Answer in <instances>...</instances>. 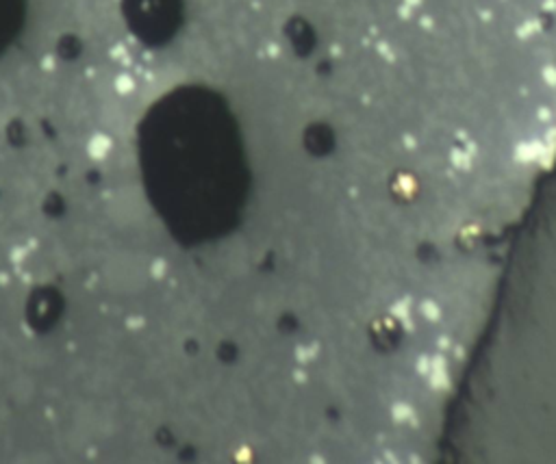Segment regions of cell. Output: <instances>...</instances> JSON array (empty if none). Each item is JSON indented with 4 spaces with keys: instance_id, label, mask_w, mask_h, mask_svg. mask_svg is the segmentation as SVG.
Wrapping results in <instances>:
<instances>
[{
    "instance_id": "obj_1",
    "label": "cell",
    "mask_w": 556,
    "mask_h": 464,
    "mask_svg": "<svg viewBox=\"0 0 556 464\" xmlns=\"http://www.w3.org/2000/svg\"><path fill=\"white\" fill-rule=\"evenodd\" d=\"M85 150H87V156H89L91 161H104L111 154V150H113V141H111L109 135L96 133V135L89 137L87 148H85Z\"/></svg>"
},
{
    "instance_id": "obj_2",
    "label": "cell",
    "mask_w": 556,
    "mask_h": 464,
    "mask_svg": "<svg viewBox=\"0 0 556 464\" xmlns=\"http://www.w3.org/2000/svg\"><path fill=\"white\" fill-rule=\"evenodd\" d=\"M9 395L11 399L20 403V406H26L33 397H35V384H33L29 377H18L16 382L9 386Z\"/></svg>"
},
{
    "instance_id": "obj_3",
    "label": "cell",
    "mask_w": 556,
    "mask_h": 464,
    "mask_svg": "<svg viewBox=\"0 0 556 464\" xmlns=\"http://www.w3.org/2000/svg\"><path fill=\"white\" fill-rule=\"evenodd\" d=\"M115 89H117V94L128 96V94H133V89H135V81H133L130 76L122 74V76L115 78Z\"/></svg>"
},
{
    "instance_id": "obj_4",
    "label": "cell",
    "mask_w": 556,
    "mask_h": 464,
    "mask_svg": "<svg viewBox=\"0 0 556 464\" xmlns=\"http://www.w3.org/2000/svg\"><path fill=\"white\" fill-rule=\"evenodd\" d=\"M163 271H165V265H163L161 260H154V263L150 265V273H152L154 278H161V276H163Z\"/></svg>"
},
{
    "instance_id": "obj_5",
    "label": "cell",
    "mask_w": 556,
    "mask_h": 464,
    "mask_svg": "<svg viewBox=\"0 0 556 464\" xmlns=\"http://www.w3.org/2000/svg\"><path fill=\"white\" fill-rule=\"evenodd\" d=\"M126 323H128V328H133V325H137V328H141V325H143V319H139L137 315H130Z\"/></svg>"
}]
</instances>
